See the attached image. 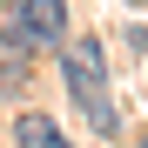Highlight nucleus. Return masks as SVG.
Returning a JSON list of instances; mask_svg holds the SVG:
<instances>
[{
	"label": "nucleus",
	"mask_w": 148,
	"mask_h": 148,
	"mask_svg": "<svg viewBox=\"0 0 148 148\" xmlns=\"http://www.w3.org/2000/svg\"><path fill=\"white\" fill-rule=\"evenodd\" d=\"M61 81H67V94H74V108L94 121V135L114 141V135H121V114H114V94H108L101 47H94V40H74V47H67V61H61Z\"/></svg>",
	"instance_id": "f257e3e1"
},
{
	"label": "nucleus",
	"mask_w": 148,
	"mask_h": 148,
	"mask_svg": "<svg viewBox=\"0 0 148 148\" xmlns=\"http://www.w3.org/2000/svg\"><path fill=\"white\" fill-rule=\"evenodd\" d=\"M14 34H27L40 47L67 40V0H14Z\"/></svg>",
	"instance_id": "f03ea898"
},
{
	"label": "nucleus",
	"mask_w": 148,
	"mask_h": 148,
	"mask_svg": "<svg viewBox=\"0 0 148 148\" xmlns=\"http://www.w3.org/2000/svg\"><path fill=\"white\" fill-rule=\"evenodd\" d=\"M14 141H20V148H67V135H61L47 114H20V121H14Z\"/></svg>",
	"instance_id": "7ed1b4c3"
},
{
	"label": "nucleus",
	"mask_w": 148,
	"mask_h": 148,
	"mask_svg": "<svg viewBox=\"0 0 148 148\" xmlns=\"http://www.w3.org/2000/svg\"><path fill=\"white\" fill-rule=\"evenodd\" d=\"M27 34H0V88H14V81H27Z\"/></svg>",
	"instance_id": "20e7f679"
},
{
	"label": "nucleus",
	"mask_w": 148,
	"mask_h": 148,
	"mask_svg": "<svg viewBox=\"0 0 148 148\" xmlns=\"http://www.w3.org/2000/svg\"><path fill=\"white\" fill-rule=\"evenodd\" d=\"M128 7H148V0H128Z\"/></svg>",
	"instance_id": "39448f33"
},
{
	"label": "nucleus",
	"mask_w": 148,
	"mask_h": 148,
	"mask_svg": "<svg viewBox=\"0 0 148 148\" xmlns=\"http://www.w3.org/2000/svg\"><path fill=\"white\" fill-rule=\"evenodd\" d=\"M141 148H148V141H141Z\"/></svg>",
	"instance_id": "423d86ee"
}]
</instances>
